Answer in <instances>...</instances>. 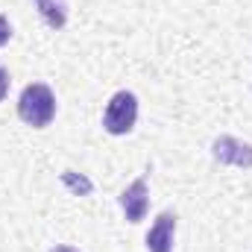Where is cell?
Returning a JSON list of instances; mask_svg holds the SVG:
<instances>
[{"label":"cell","instance_id":"1","mask_svg":"<svg viewBox=\"0 0 252 252\" xmlns=\"http://www.w3.org/2000/svg\"><path fill=\"white\" fill-rule=\"evenodd\" d=\"M18 118L27 126H35V129L50 126V121L56 118V97H53L50 85L30 82L18 97Z\"/></svg>","mask_w":252,"mask_h":252},{"label":"cell","instance_id":"2","mask_svg":"<svg viewBox=\"0 0 252 252\" xmlns=\"http://www.w3.org/2000/svg\"><path fill=\"white\" fill-rule=\"evenodd\" d=\"M138 121V97L132 91H118L103 112V129L109 135H126Z\"/></svg>","mask_w":252,"mask_h":252},{"label":"cell","instance_id":"3","mask_svg":"<svg viewBox=\"0 0 252 252\" xmlns=\"http://www.w3.org/2000/svg\"><path fill=\"white\" fill-rule=\"evenodd\" d=\"M214 158L220 164H235V167H252V144H244L232 135H223L211 147Z\"/></svg>","mask_w":252,"mask_h":252},{"label":"cell","instance_id":"4","mask_svg":"<svg viewBox=\"0 0 252 252\" xmlns=\"http://www.w3.org/2000/svg\"><path fill=\"white\" fill-rule=\"evenodd\" d=\"M173 235H176V214L161 211L147 232V250L150 252H173Z\"/></svg>","mask_w":252,"mask_h":252},{"label":"cell","instance_id":"5","mask_svg":"<svg viewBox=\"0 0 252 252\" xmlns=\"http://www.w3.org/2000/svg\"><path fill=\"white\" fill-rule=\"evenodd\" d=\"M121 208H124L129 223H141L147 208H150V193H147V179H135L129 188L121 193Z\"/></svg>","mask_w":252,"mask_h":252},{"label":"cell","instance_id":"6","mask_svg":"<svg viewBox=\"0 0 252 252\" xmlns=\"http://www.w3.org/2000/svg\"><path fill=\"white\" fill-rule=\"evenodd\" d=\"M35 6H38L44 24L50 30H62L64 24H67V9H64L62 0H35Z\"/></svg>","mask_w":252,"mask_h":252},{"label":"cell","instance_id":"7","mask_svg":"<svg viewBox=\"0 0 252 252\" xmlns=\"http://www.w3.org/2000/svg\"><path fill=\"white\" fill-rule=\"evenodd\" d=\"M9 38H12V27H9V21H6V18L0 15V47H3V44H6Z\"/></svg>","mask_w":252,"mask_h":252},{"label":"cell","instance_id":"8","mask_svg":"<svg viewBox=\"0 0 252 252\" xmlns=\"http://www.w3.org/2000/svg\"><path fill=\"white\" fill-rule=\"evenodd\" d=\"M6 91H9V73H6L3 64H0V100L6 97Z\"/></svg>","mask_w":252,"mask_h":252},{"label":"cell","instance_id":"9","mask_svg":"<svg viewBox=\"0 0 252 252\" xmlns=\"http://www.w3.org/2000/svg\"><path fill=\"white\" fill-rule=\"evenodd\" d=\"M50 252H76V250H73V247H53Z\"/></svg>","mask_w":252,"mask_h":252}]
</instances>
